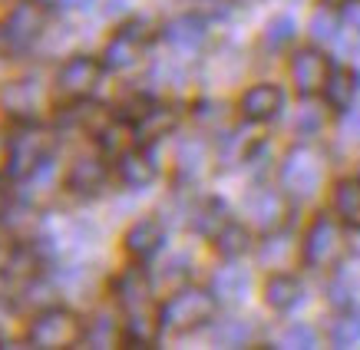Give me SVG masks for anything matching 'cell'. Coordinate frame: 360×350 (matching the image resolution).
Here are the masks:
<instances>
[{
  "mask_svg": "<svg viewBox=\"0 0 360 350\" xmlns=\"http://www.w3.org/2000/svg\"><path fill=\"white\" fill-rule=\"evenodd\" d=\"M215 307H219L215 291H205V287H182L175 297L165 301L159 318H162L165 330L186 334V330H195L215 318Z\"/></svg>",
  "mask_w": 360,
  "mask_h": 350,
  "instance_id": "6da1fadb",
  "label": "cell"
},
{
  "mask_svg": "<svg viewBox=\"0 0 360 350\" xmlns=\"http://www.w3.org/2000/svg\"><path fill=\"white\" fill-rule=\"evenodd\" d=\"M86 334L83 320L66 311V307H46L33 318L30 330H27V344L37 350H63V347H73L79 344Z\"/></svg>",
  "mask_w": 360,
  "mask_h": 350,
  "instance_id": "7a4b0ae2",
  "label": "cell"
},
{
  "mask_svg": "<svg viewBox=\"0 0 360 350\" xmlns=\"http://www.w3.org/2000/svg\"><path fill=\"white\" fill-rule=\"evenodd\" d=\"M344 252H347V238H344L340 225L328 215H317L304 235V264L314 271H324V268L340 264Z\"/></svg>",
  "mask_w": 360,
  "mask_h": 350,
  "instance_id": "3957f363",
  "label": "cell"
},
{
  "mask_svg": "<svg viewBox=\"0 0 360 350\" xmlns=\"http://www.w3.org/2000/svg\"><path fill=\"white\" fill-rule=\"evenodd\" d=\"M53 145H56V136L50 129L20 126V129L11 136V175H17V179L33 175L40 165H46Z\"/></svg>",
  "mask_w": 360,
  "mask_h": 350,
  "instance_id": "277c9868",
  "label": "cell"
},
{
  "mask_svg": "<svg viewBox=\"0 0 360 350\" xmlns=\"http://www.w3.org/2000/svg\"><path fill=\"white\" fill-rule=\"evenodd\" d=\"M46 20H50V13H46L44 4H37V0L17 4L11 17L4 20V27H0V46L7 53H23L46 30Z\"/></svg>",
  "mask_w": 360,
  "mask_h": 350,
  "instance_id": "5b68a950",
  "label": "cell"
},
{
  "mask_svg": "<svg viewBox=\"0 0 360 350\" xmlns=\"http://www.w3.org/2000/svg\"><path fill=\"white\" fill-rule=\"evenodd\" d=\"M324 179V155L317 153L314 145H297L288 153L281 165V186L297 198L314 195Z\"/></svg>",
  "mask_w": 360,
  "mask_h": 350,
  "instance_id": "8992f818",
  "label": "cell"
},
{
  "mask_svg": "<svg viewBox=\"0 0 360 350\" xmlns=\"http://www.w3.org/2000/svg\"><path fill=\"white\" fill-rule=\"evenodd\" d=\"M99 79H103V63H99L96 56L77 53L63 63L60 77H56V89L66 99H83L99 86Z\"/></svg>",
  "mask_w": 360,
  "mask_h": 350,
  "instance_id": "52a82bcc",
  "label": "cell"
},
{
  "mask_svg": "<svg viewBox=\"0 0 360 350\" xmlns=\"http://www.w3.org/2000/svg\"><path fill=\"white\" fill-rule=\"evenodd\" d=\"M330 77V63L324 53L317 50H297L295 60H291V79H295V89L301 96H317L321 89L328 86Z\"/></svg>",
  "mask_w": 360,
  "mask_h": 350,
  "instance_id": "ba28073f",
  "label": "cell"
},
{
  "mask_svg": "<svg viewBox=\"0 0 360 350\" xmlns=\"http://www.w3.org/2000/svg\"><path fill=\"white\" fill-rule=\"evenodd\" d=\"M146 40H149V33H146L142 23H126L110 44H106L103 63L110 66V70H129V66H136L142 50H146Z\"/></svg>",
  "mask_w": 360,
  "mask_h": 350,
  "instance_id": "9c48e42d",
  "label": "cell"
},
{
  "mask_svg": "<svg viewBox=\"0 0 360 350\" xmlns=\"http://www.w3.org/2000/svg\"><path fill=\"white\" fill-rule=\"evenodd\" d=\"M284 215H288V205H284V198L271 188H258V192H251L248 198V219L255 228L262 231H274L281 228Z\"/></svg>",
  "mask_w": 360,
  "mask_h": 350,
  "instance_id": "30bf717a",
  "label": "cell"
},
{
  "mask_svg": "<svg viewBox=\"0 0 360 350\" xmlns=\"http://www.w3.org/2000/svg\"><path fill=\"white\" fill-rule=\"evenodd\" d=\"M281 89L271 86V83H262V86H251L245 96H241V112L248 116L251 122H264L271 119V116H278V110H281Z\"/></svg>",
  "mask_w": 360,
  "mask_h": 350,
  "instance_id": "8fae6325",
  "label": "cell"
},
{
  "mask_svg": "<svg viewBox=\"0 0 360 350\" xmlns=\"http://www.w3.org/2000/svg\"><path fill=\"white\" fill-rule=\"evenodd\" d=\"M103 182H106V165L99 162V159H93V155L77 159L70 175H66V186L73 188L77 195H96L99 188H103Z\"/></svg>",
  "mask_w": 360,
  "mask_h": 350,
  "instance_id": "7c38bea8",
  "label": "cell"
},
{
  "mask_svg": "<svg viewBox=\"0 0 360 350\" xmlns=\"http://www.w3.org/2000/svg\"><path fill=\"white\" fill-rule=\"evenodd\" d=\"M159 245H162V225L155 219H142L126 231V248H129V254L139 258V261L153 258V254L159 252Z\"/></svg>",
  "mask_w": 360,
  "mask_h": 350,
  "instance_id": "4fadbf2b",
  "label": "cell"
},
{
  "mask_svg": "<svg viewBox=\"0 0 360 350\" xmlns=\"http://www.w3.org/2000/svg\"><path fill=\"white\" fill-rule=\"evenodd\" d=\"M116 297H120L122 307H129V314L149 304V278H146V271H142V268L122 271L120 278H116Z\"/></svg>",
  "mask_w": 360,
  "mask_h": 350,
  "instance_id": "5bb4252c",
  "label": "cell"
},
{
  "mask_svg": "<svg viewBox=\"0 0 360 350\" xmlns=\"http://www.w3.org/2000/svg\"><path fill=\"white\" fill-rule=\"evenodd\" d=\"M202 40H205V27H202V20H195V17H179V20H172L165 27V44H172L179 53L198 50Z\"/></svg>",
  "mask_w": 360,
  "mask_h": 350,
  "instance_id": "9a60e30c",
  "label": "cell"
},
{
  "mask_svg": "<svg viewBox=\"0 0 360 350\" xmlns=\"http://www.w3.org/2000/svg\"><path fill=\"white\" fill-rule=\"evenodd\" d=\"M334 212L347 228H360V179H344L334 188Z\"/></svg>",
  "mask_w": 360,
  "mask_h": 350,
  "instance_id": "2e32d148",
  "label": "cell"
},
{
  "mask_svg": "<svg viewBox=\"0 0 360 350\" xmlns=\"http://www.w3.org/2000/svg\"><path fill=\"white\" fill-rule=\"evenodd\" d=\"M324 96L334 110H347L354 96H357V73L350 66H340V70H330L328 86H324Z\"/></svg>",
  "mask_w": 360,
  "mask_h": 350,
  "instance_id": "e0dca14e",
  "label": "cell"
},
{
  "mask_svg": "<svg viewBox=\"0 0 360 350\" xmlns=\"http://www.w3.org/2000/svg\"><path fill=\"white\" fill-rule=\"evenodd\" d=\"M264 301L274 311L295 307L301 301V281L291 278V274H274V278H268V285H264Z\"/></svg>",
  "mask_w": 360,
  "mask_h": 350,
  "instance_id": "ac0fdd59",
  "label": "cell"
},
{
  "mask_svg": "<svg viewBox=\"0 0 360 350\" xmlns=\"http://www.w3.org/2000/svg\"><path fill=\"white\" fill-rule=\"evenodd\" d=\"M175 110L172 106H149V110L139 112V122H136V136L139 139H159L175 126Z\"/></svg>",
  "mask_w": 360,
  "mask_h": 350,
  "instance_id": "d6986e66",
  "label": "cell"
},
{
  "mask_svg": "<svg viewBox=\"0 0 360 350\" xmlns=\"http://www.w3.org/2000/svg\"><path fill=\"white\" fill-rule=\"evenodd\" d=\"M120 175L129 188H146L155 179V165L146 153H132L129 149V153L120 159Z\"/></svg>",
  "mask_w": 360,
  "mask_h": 350,
  "instance_id": "ffe728a7",
  "label": "cell"
},
{
  "mask_svg": "<svg viewBox=\"0 0 360 350\" xmlns=\"http://www.w3.org/2000/svg\"><path fill=\"white\" fill-rule=\"evenodd\" d=\"M132 139H136V129L129 122H110L99 129V149L110 159H122L132 149Z\"/></svg>",
  "mask_w": 360,
  "mask_h": 350,
  "instance_id": "44dd1931",
  "label": "cell"
},
{
  "mask_svg": "<svg viewBox=\"0 0 360 350\" xmlns=\"http://www.w3.org/2000/svg\"><path fill=\"white\" fill-rule=\"evenodd\" d=\"M159 324H162V320H155L146 307H139V311H132L126 337H129L132 344H139V347H153L155 337H159Z\"/></svg>",
  "mask_w": 360,
  "mask_h": 350,
  "instance_id": "7402d4cb",
  "label": "cell"
},
{
  "mask_svg": "<svg viewBox=\"0 0 360 350\" xmlns=\"http://www.w3.org/2000/svg\"><path fill=\"white\" fill-rule=\"evenodd\" d=\"M192 225H195L202 235H219L225 225H229V212H225V205L221 202H202V205L195 208V219H192Z\"/></svg>",
  "mask_w": 360,
  "mask_h": 350,
  "instance_id": "603a6c76",
  "label": "cell"
},
{
  "mask_svg": "<svg viewBox=\"0 0 360 350\" xmlns=\"http://www.w3.org/2000/svg\"><path fill=\"white\" fill-rule=\"evenodd\" d=\"M248 291V274L241 271V268H225L221 274H215V297L221 301H241Z\"/></svg>",
  "mask_w": 360,
  "mask_h": 350,
  "instance_id": "cb8c5ba5",
  "label": "cell"
},
{
  "mask_svg": "<svg viewBox=\"0 0 360 350\" xmlns=\"http://www.w3.org/2000/svg\"><path fill=\"white\" fill-rule=\"evenodd\" d=\"M330 344L334 347H354V344H360V314H354V311L340 314L334 320V328H330Z\"/></svg>",
  "mask_w": 360,
  "mask_h": 350,
  "instance_id": "d4e9b609",
  "label": "cell"
},
{
  "mask_svg": "<svg viewBox=\"0 0 360 350\" xmlns=\"http://www.w3.org/2000/svg\"><path fill=\"white\" fill-rule=\"evenodd\" d=\"M340 33V17L330 7H317L311 13V37L321 40V44H328V40H338Z\"/></svg>",
  "mask_w": 360,
  "mask_h": 350,
  "instance_id": "484cf974",
  "label": "cell"
},
{
  "mask_svg": "<svg viewBox=\"0 0 360 350\" xmlns=\"http://www.w3.org/2000/svg\"><path fill=\"white\" fill-rule=\"evenodd\" d=\"M215 248H219L221 254H229V258L248 252V228H241V225H231L229 221V225L215 235Z\"/></svg>",
  "mask_w": 360,
  "mask_h": 350,
  "instance_id": "4316f807",
  "label": "cell"
},
{
  "mask_svg": "<svg viewBox=\"0 0 360 350\" xmlns=\"http://www.w3.org/2000/svg\"><path fill=\"white\" fill-rule=\"evenodd\" d=\"M83 340H86L89 347H112V344L120 340V330H116L112 318H106V314H99V318H93V324L86 328Z\"/></svg>",
  "mask_w": 360,
  "mask_h": 350,
  "instance_id": "83f0119b",
  "label": "cell"
},
{
  "mask_svg": "<svg viewBox=\"0 0 360 350\" xmlns=\"http://www.w3.org/2000/svg\"><path fill=\"white\" fill-rule=\"evenodd\" d=\"M291 40H295V20H291V17H278V20L268 23L262 44L268 46V50H281V46H288Z\"/></svg>",
  "mask_w": 360,
  "mask_h": 350,
  "instance_id": "f1b7e54d",
  "label": "cell"
},
{
  "mask_svg": "<svg viewBox=\"0 0 360 350\" xmlns=\"http://www.w3.org/2000/svg\"><path fill=\"white\" fill-rule=\"evenodd\" d=\"M281 347H317V334L307 324H295L281 334Z\"/></svg>",
  "mask_w": 360,
  "mask_h": 350,
  "instance_id": "f546056e",
  "label": "cell"
},
{
  "mask_svg": "<svg viewBox=\"0 0 360 350\" xmlns=\"http://www.w3.org/2000/svg\"><path fill=\"white\" fill-rule=\"evenodd\" d=\"M179 162H182V172L186 175H195L205 162V145L202 143H186L182 145V153H179Z\"/></svg>",
  "mask_w": 360,
  "mask_h": 350,
  "instance_id": "4dcf8cb0",
  "label": "cell"
},
{
  "mask_svg": "<svg viewBox=\"0 0 360 350\" xmlns=\"http://www.w3.org/2000/svg\"><path fill=\"white\" fill-rule=\"evenodd\" d=\"M215 340H219V344H229V347H241V344L248 340V328H245L241 320H229L225 328H219Z\"/></svg>",
  "mask_w": 360,
  "mask_h": 350,
  "instance_id": "1f68e13d",
  "label": "cell"
},
{
  "mask_svg": "<svg viewBox=\"0 0 360 350\" xmlns=\"http://www.w3.org/2000/svg\"><path fill=\"white\" fill-rule=\"evenodd\" d=\"M295 129L301 132V136H311V132H317V129H321V112H317V110H304L295 119Z\"/></svg>",
  "mask_w": 360,
  "mask_h": 350,
  "instance_id": "d6a6232c",
  "label": "cell"
},
{
  "mask_svg": "<svg viewBox=\"0 0 360 350\" xmlns=\"http://www.w3.org/2000/svg\"><path fill=\"white\" fill-rule=\"evenodd\" d=\"M13 254H17V241L11 235H0V271H7L13 261Z\"/></svg>",
  "mask_w": 360,
  "mask_h": 350,
  "instance_id": "836d02e7",
  "label": "cell"
},
{
  "mask_svg": "<svg viewBox=\"0 0 360 350\" xmlns=\"http://www.w3.org/2000/svg\"><path fill=\"white\" fill-rule=\"evenodd\" d=\"M11 169V139H0V172Z\"/></svg>",
  "mask_w": 360,
  "mask_h": 350,
  "instance_id": "e575fe53",
  "label": "cell"
},
{
  "mask_svg": "<svg viewBox=\"0 0 360 350\" xmlns=\"http://www.w3.org/2000/svg\"><path fill=\"white\" fill-rule=\"evenodd\" d=\"M347 23H350V27H354V30L360 33V7H354V11L347 13Z\"/></svg>",
  "mask_w": 360,
  "mask_h": 350,
  "instance_id": "d590c367",
  "label": "cell"
},
{
  "mask_svg": "<svg viewBox=\"0 0 360 350\" xmlns=\"http://www.w3.org/2000/svg\"><path fill=\"white\" fill-rule=\"evenodd\" d=\"M60 4H66V7H89L93 0H60Z\"/></svg>",
  "mask_w": 360,
  "mask_h": 350,
  "instance_id": "8d00e7d4",
  "label": "cell"
},
{
  "mask_svg": "<svg viewBox=\"0 0 360 350\" xmlns=\"http://www.w3.org/2000/svg\"><path fill=\"white\" fill-rule=\"evenodd\" d=\"M4 324H7V307H4V301H0V330H4Z\"/></svg>",
  "mask_w": 360,
  "mask_h": 350,
  "instance_id": "74e56055",
  "label": "cell"
},
{
  "mask_svg": "<svg viewBox=\"0 0 360 350\" xmlns=\"http://www.w3.org/2000/svg\"><path fill=\"white\" fill-rule=\"evenodd\" d=\"M4 205H7V198H4V188H0V215H4Z\"/></svg>",
  "mask_w": 360,
  "mask_h": 350,
  "instance_id": "f35d334b",
  "label": "cell"
}]
</instances>
